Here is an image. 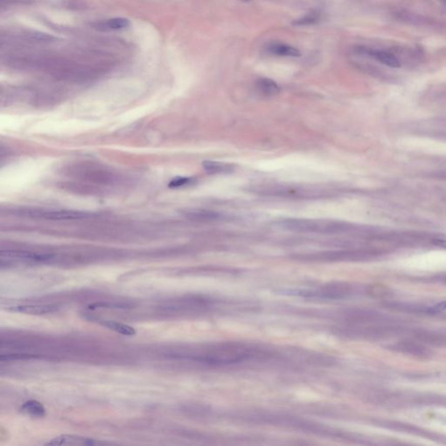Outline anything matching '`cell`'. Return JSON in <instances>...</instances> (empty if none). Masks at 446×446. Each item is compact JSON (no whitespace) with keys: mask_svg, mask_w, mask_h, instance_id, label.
Listing matches in <instances>:
<instances>
[{"mask_svg":"<svg viewBox=\"0 0 446 446\" xmlns=\"http://www.w3.org/2000/svg\"><path fill=\"white\" fill-rule=\"evenodd\" d=\"M247 191L257 196L290 200H318L334 197V187L321 185L262 183L252 185Z\"/></svg>","mask_w":446,"mask_h":446,"instance_id":"cell-1","label":"cell"},{"mask_svg":"<svg viewBox=\"0 0 446 446\" xmlns=\"http://www.w3.org/2000/svg\"><path fill=\"white\" fill-rule=\"evenodd\" d=\"M275 225L279 229L290 232L320 235H339L350 231L351 227L347 223L324 219L288 218L278 220Z\"/></svg>","mask_w":446,"mask_h":446,"instance_id":"cell-2","label":"cell"},{"mask_svg":"<svg viewBox=\"0 0 446 446\" xmlns=\"http://www.w3.org/2000/svg\"><path fill=\"white\" fill-rule=\"evenodd\" d=\"M23 216L45 219L47 220H74L86 219L90 216L87 212L74 211V210H25L20 212Z\"/></svg>","mask_w":446,"mask_h":446,"instance_id":"cell-3","label":"cell"},{"mask_svg":"<svg viewBox=\"0 0 446 446\" xmlns=\"http://www.w3.org/2000/svg\"><path fill=\"white\" fill-rule=\"evenodd\" d=\"M54 257V255L45 252H32L24 250H2L0 258L2 261H32L46 262Z\"/></svg>","mask_w":446,"mask_h":446,"instance_id":"cell-4","label":"cell"},{"mask_svg":"<svg viewBox=\"0 0 446 446\" xmlns=\"http://www.w3.org/2000/svg\"><path fill=\"white\" fill-rule=\"evenodd\" d=\"M105 444H113V443H107L103 441L96 440L91 437H81L78 435H62L60 437H55L51 441L45 443V446H61V445H88L97 446L105 445Z\"/></svg>","mask_w":446,"mask_h":446,"instance_id":"cell-5","label":"cell"},{"mask_svg":"<svg viewBox=\"0 0 446 446\" xmlns=\"http://www.w3.org/2000/svg\"><path fill=\"white\" fill-rule=\"evenodd\" d=\"M181 214L188 220L199 222H219L228 219V216L222 213L203 208H187Z\"/></svg>","mask_w":446,"mask_h":446,"instance_id":"cell-6","label":"cell"},{"mask_svg":"<svg viewBox=\"0 0 446 446\" xmlns=\"http://www.w3.org/2000/svg\"><path fill=\"white\" fill-rule=\"evenodd\" d=\"M57 305H18L9 307L7 310L18 313L29 314V315H45V314L53 313L58 311Z\"/></svg>","mask_w":446,"mask_h":446,"instance_id":"cell-7","label":"cell"},{"mask_svg":"<svg viewBox=\"0 0 446 446\" xmlns=\"http://www.w3.org/2000/svg\"><path fill=\"white\" fill-rule=\"evenodd\" d=\"M202 166L208 175H230L235 172V166L230 163L220 162L215 160H205Z\"/></svg>","mask_w":446,"mask_h":446,"instance_id":"cell-8","label":"cell"},{"mask_svg":"<svg viewBox=\"0 0 446 446\" xmlns=\"http://www.w3.org/2000/svg\"><path fill=\"white\" fill-rule=\"evenodd\" d=\"M268 52L270 54L279 56V57H300V51L298 49L292 45L283 44V43H272L268 46Z\"/></svg>","mask_w":446,"mask_h":446,"instance_id":"cell-9","label":"cell"},{"mask_svg":"<svg viewBox=\"0 0 446 446\" xmlns=\"http://www.w3.org/2000/svg\"><path fill=\"white\" fill-rule=\"evenodd\" d=\"M19 411L32 417H43L45 415V409L41 403L36 400H30L22 404Z\"/></svg>","mask_w":446,"mask_h":446,"instance_id":"cell-10","label":"cell"},{"mask_svg":"<svg viewBox=\"0 0 446 446\" xmlns=\"http://www.w3.org/2000/svg\"><path fill=\"white\" fill-rule=\"evenodd\" d=\"M257 89L265 96H275L280 93V87L270 78H261L257 82Z\"/></svg>","mask_w":446,"mask_h":446,"instance_id":"cell-11","label":"cell"},{"mask_svg":"<svg viewBox=\"0 0 446 446\" xmlns=\"http://www.w3.org/2000/svg\"><path fill=\"white\" fill-rule=\"evenodd\" d=\"M99 323L105 326L109 329H112L114 331L117 332L119 334H123V336H134L136 334V330L132 326L124 324V323H118L115 321H111V320H99Z\"/></svg>","mask_w":446,"mask_h":446,"instance_id":"cell-12","label":"cell"},{"mask_svg":"<svg viewBox=\"0 0 446 446\" xmlns=\"http://www.w3.org/2000/svg\"><path fill=\"white\" fill-rule=\"evenodd\" d=\"M371 55H372V57L375 58L376 60L383 65H385L387 67H392V68H398L401 66V63L398 58L388 51H374L371 52Z\"/></svg>","mask_w":446,"mask_h":446,"instance_id":"cell-13","label":"cell"},{"mask_svg":"<svg viewBox=\"0 0 446 446\" xmlns=\"http://www.w3.org/2000/svg\"><path fill=\"white\" fill-rule=\"evenodd\" d=\"M130 306L126 303L119 302H109V301H99L94 302L88 306L89 310H97V309H112V310H126L129 309Z\"/></svg>","mask_w":446,"mask_h":446,"instance_id":"cell-14","label":"cell"},{"mask_svg":"<svg viewBox=\"0 0 446 446\" xmlns=\"http://www.w3.org/2000/svg\"><path fill=\"white\" fill-rule=\"evenodd\" d=\"M106 26L110 30H125L130 26V21L127 18H115L106 20Z\"/></svg>","mask_w":446,"mask_h":446,"instance_id":"cell-15","label":"cell"},{"mask_svg":"<svg viewBox=\"0 0 446 446\" xmlns=\"http://www.w3.org/2000/svg\"><path fill=\"white\" fill-rule=\"evenodd\" d=\"M196 182V180L193 177H176V178L173 179L172 181H170L169 187H187V186H189V185L194 184Z\"/></svg>","mask_w":446,"mask_h":446,"instance_id":"cell-16","label":"cell"},{"mask_svg":"<svg viewBox=\"0 0 446 446\" xmlns=\"http://www.w3.org/2000/svg\"><path fill=\"white\" fill-rule=\"evenodd\" d=\"M39 358L37 355H31V354H7V355H1L0 361H13V360H27V359Z\"/></svg>","mask_w":446,"mask_h":446,"instance_id":"cell-17","label":"cell"},{"mask_svg":"<svg viewBox=\"0 0 446 446\" xmlns=\"http://www.w3.org/2000/svg\"><path fill=\"white\" fill-rule=\"evenodd\" d=\"M318 20V15L316 13H311L302 17L298 20H296L294 24L296 25H308V24H314Z\"/></svg>","mask_w":446,"mask_h":446,"instance_id":"cell-18","label":"cell"},{"mask_svg":"<svg viewBox=\"0 0 446 446\" xmlns=\"http://www.w3.org/2000/svg\"><path fill=\"white\" fill-rule=\"evenodd\" d=\"M431 311L433 312H443L446 311V301H440L434 306L431 308Z\"/></svg>","mask_w":446,"mask_h":446,"instance_id":"cell-19","label":"cell"},{"mask_svg":"<svg viewBox=\"0 0 446 446\" xmlns=\"http://www.w3.org/2000/svg\"><path fill=\"white\" fill-rule=\"evenodd\" d=\"M433 243H434L436 246H437V247H443V248L446 249V240H443V239H437V240H434V241H433Z\"/></svg>","mask_w":446,"mask_h":446,"instance_id":"cell-20","label":"cell"},{"mask_svg":"<svg viewBox=\"0 0 446 446\" xmlns=\"http://www.w3.org/2000/svg\"><path fill=\"white\" fill-rule=\"evenodd\" d=\"M243 1H248V0H243Z\"/></svg>","mask_w":446,"mask_h":446,"instance_id":"cell-21","label":"cell"}]
</instances>
